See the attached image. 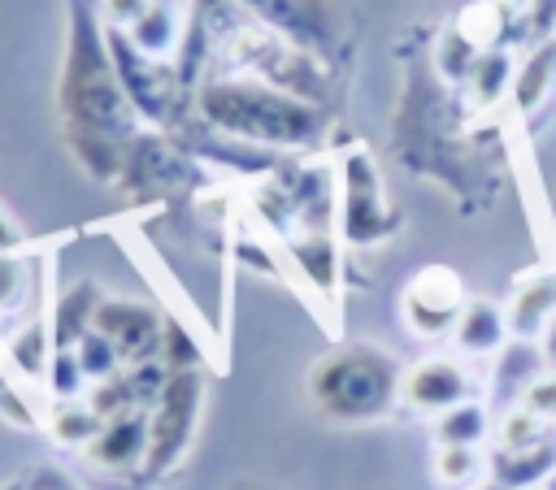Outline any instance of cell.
<instances>
[{
  "instance_id": "6da1fadb",
  "label": "cell",
  "mask_w": 556,
  "mask_h": 490,
  "mask_svg": "<svg viewBox=\"0 0 556 490\" xmlns=\"http://www.w3.org/2000/svg\"><path fill=\"white\" fill-rule=\"evenodd\" d=\"M56 126L65 152L87 178L117 186L143 130H152L130 104L100 0H65V43L56 65Z\"/></svg>"
},
{
  "instance_id": "7a4b0ae2",
  "label": "cell",
  "mask_w": 556,
  "mask_h": 490,
  "mask_svg": "<svg viewBox=\"0 0 556 490\" xmlns=\"http://www.w3.org/2000/svg\"><path fill=\"white\" fill-rule=\"evenodd\" d=\"M191 108L204 126L282 156L313 152L330 130V108L291 95L252 74H208L191 91Z\"/></svg>"
},
{
  "instance_id": "3957f363",
  "label": "cell",
  "mask_w": 556,
  "mask_h": 490,
  "mask_svg": "<svg viewBox=\"0 0 556 490\" xmlns=\"http://www.w3.org/2000/svg\"><path fill=\"white\" fill-rule=\"evenodd\" d=\"M404 364L365 338L330 343L304 373V395L330 425H374L400 408Z\"/></svg>"
},
{
  "instance_id": "277c9868",
  "label": "cell",
  "mask_w": 556,
  "mask_h": 490,
  "mask_svg": "<svg viewBox=\"0 0 556 490\" xmlns=\"http://www.w3.org/2000/svg\"><path fill=\"white\" fill-rule=\"evenodd\" d=\"M404 212L387 199L382 169L365 143H348L334 156V230L343 247H382L400 234Z\"/></svg>"
},
{
  "instance_id": "5b68a950",
  "label": "cell",
  "mask_w": 556,
  "mask_h": 490,
  "mask_svg": "<svg viewBox=\"0 0 556 490\" xmlns=\"http://www.w3.org/2000/svg\"><path fill=\"white\" fill-rule=\"evenodd\" d=\"M204 395H208V373L204 369H174L161 386V395L148 408V460H143V481H161L169 477L200 429V412H204Z\"/></svg>"
},
{
  "instance_id": "8992f818",
  "label": "cell",
  "mask_w": 556,
  "mask_h": 490,
  "mask_svg": "<svg viewBox=\"0 0 556 490\" xmlns=\"http://www.w3.org/2000/svg\"><path fill=\"white\" fill-rule=\"evenodd\" d=\"M465 299H469L465 295V282L447 265H426L400 291L404 330L417 334V338H452Z\"/></svg>"
},
{
  "instance_id": "52a82bcc",
  "label": "cell",
  "mask_w": 556,
  "mask_h": 490,
  "mask_svg": "<svg viewBox=\"0 0 556 490\" xmlns=\"http://www.w3.org/2000/svg\"><path fill=\"white\" fill-rule=\"evenodd\" d=\"M96 330L117 347L122 364H148L161 360V338H165V312H156L143 299L126 295H104L96 312Z\"/></svg>"
},
{
  "instance_id": "ba28073f",
  "label": "cell",
  "mask_w": 556,
  "mask_h": 490,
  "mask_svg": "<svg viewBox=\"0 0 556 490\" xmlns=\"http://www.w3.org/2000/svg\"><path fill=\"white\" fill-rule=\"evenodd\" d=\"M465 399H482L478 395V377L456 360V356H421L417 364L404 369V390L400 403L408 412L421 416H439Z\"/></svg>"
},
{
  "instance_id": "9c48e42d",
  "label": "cell",
  "mask_w": 556,
  "mask_h": 490,
  "mask_svg": "<svg viewBox=\"0 0 556 490\" xmlns=\"http://www.w3.org/2000/svg\"><path fill=\"white\" fill-rule=\"evenodd\" d=\"M83 460L100 473H143L148 460V408L117 412L100 425V434L83 447Z\"/></svg>"
},
{
  "instance_id": "30bf717a",
  "label": "cell",
  "mask_w": 556,
  "mask_h": 490,
  "mask_svg": "<svg viewBox=\"0 0 556 490\" xmlns=\"http://www.w3.org/2000/svg\"><path fill=\"white\" fill-rule=\"evenodd\" d=\"M508 338H513L508 312H504L495 299H486V295H469L465 308H460V317H456L452 347H456L460 356H469V360H486V356L495 360Z\"/></svg>"
},
{
  "instance_id": "8fae6325",
  "label": "cell",
  "mask_w": 556,
  "mask_h": 490,
  "mask_svg": "<svg viewBox=\"0 0 556 490\" xmlns=\"http://www.w3.org/2000/svg\"><path fill=\"white\" fill-rule=\"evenodd\" d=\"M547 373V356H543V343L534 338H508L504 351L495 356V369H491V399L504 408H517L526 399V390Z\"/></svg>"
},
{
  "instance_id": "7c38bea8",
  "label": "cell",
  "mask_w": 556,
  "mask_h": 490,
  "mask_svg": "<svg viewBox=\"0 0 556 490\" xmlns=\"http://www.w3.org/2000/svg\"><path fill=\"white\" fill-rule=\"evenodd\" d=\"M100 286L91 278L70 282L65 291H56V299L48 304V325H52V351H74L91 330H96V312H100Z\"/></svg>"
},
{
  "instance_id": "4fadbf2b",
  "label": "cell",
  "mask_w": 556,
  "mask_h": 490,
  "mask_svg": "<svg viewBox=\"0 0 556 490\" xmlns=\"http://www.w3.org/2000/svg\"><path fill=\"white\" fill-rule=\"evenodd\" d=\"M187 22H191V0H152L143 17L126 30V39L152 61H174L187 39Z\"/></svg>"
},
{
  "instance_id": "5bb4252c",
  "label": "cell",
  "mask_w": 556,
  "mask_h": 490,
  "mask_svg": "<svg viewBox=\"0 0 556 490\" xmlns=\"http://www.w3.org/2000/svg\"><path fill=\"white\" fill-rule=\"evenodd\" d=\"M556 477V434L526 451H495L486 455V481L500 490H543Z\"/></svg>"
},
{
  "instance_id": "9a60e30c",
  "label": "cell",
  "mask_w": 556,
  "mask_h": 490,
  "mask_svg": "<svg viewBox=\"0 0 556 490\" xmlns=\"http://www.w3.org/2000/svg\"><path fill=\"white\" fill-rule=\"evenodd\" d=\"M504 312H508L513 338L543 343L547 325L556 321V273H530V278H521Z\"/></svg>"
},
{
  "instance_id": "2e32d148",
  "label": "cell",
  "mask_w": 556,
  "mask_h": 490,
  "mask_svg": "<svg viewBox=\"0 0 556 490\" xmlns=\"http://www.w3.org/2000/svg\"><path fill=\"white\" fill-rule=\"evenodd\" d=\"M9 360L22 377L30 382H43L48 377V364H52V325H48V312H30L13 338H9Z\"/></svg>"
},
{
  "instance_id": "e0dca14e",
  "label": "cell",
  "mask_w": 556,
  "mask_h": 490,
  "mask_svg": "<svg viewBox=\"0 0 556 490\" xmlns=\"http://www.w3.org/2000/svg\"><path fill=\"white\" fill-rule=\"evenodd\" d=\"M100 425H104V416L87 403V395H83V399H52V408H48V416H43L48 438H52L56 447H70V451H83V447L100 434Z\"/></svg>"
},
{
  "instance_id": "ac0fdd59",
  "label": "cell",
  "mask_w": 556,
  "mask_h": 490,
  "mask_svg": "<svg viewBox=\"0 0 556 490\" xmlns=\"http://www.w3.org/2000/svg\"><path fill=\"white\" fill-rule=\"evenodd\" d=\"M495 421L482 399H465L434 416V447H482L491 438Z\"/></svg>"
},
{
  "instance_id": "d6986e66",
  "label": "cell",
  "mask_w": 556,
  "mask_h": 490,
  "mask_svg": "<svg viewBox=\"0 0 556 490\" xmlns=\"http://www.w3.org/2000/svg\"><path fill=\"white\" fill-rule=\"evenodd\" d=\"M430 473L443 490H478L486 481V455L482 447H434Z\"/></svg>"
},
{
  "instance_id": "ffe728a7",
  "label": "cell",
  "mask_w": 556,
  "mask_h": 490,
  "mask_svg": "<svg viewBox=\"0 0 556 490\" xmlns=\"http://www.w3.org/2000/svg\"><path fill=\"white\" fill-rule=\"evenodd\" d=\"M547 434H556V425L552 421H543L539 412H530V408H504L500 416H495V429H491V438H495V451H526V447H539Z\"/></svg>"
},
{
  "instance_id": "44dd1931",
  "label": "cell",
  "mask_w": 556,
  "mask_h": 490,
  "mask_svg": "<svg viewBox=\"0 0 556 490\" xmlns=\"http://www.w3.org/2000/svg\"><path fill=\"white\" fill-rule=\"evenodd\" d=\"M478 56H482V48H478L460 26H447V30L434 39V74H439L447 87L469 82Z\"/></svg>"
},
{
  "instance_id": "7402d4cb",
  "label": "cell",
  "mask_w": 556,
  "mask_h": 490,
  "mask_svg": "<svg viewBox=\"0 0 556 490\" xmlns=\"http://www.w3.org/2000/svg\"><path fill=\"white\" fill-rule=\"evenodd\" d=\"M552 74H556V39H543V43L530 52V61L521 65L517 87H513V95H517V113H521V117H530L534 104L547 95Z\"/></svg>"
},
{
  "instance_id": "603a6c76",
  "label": "cell",
  "mask_w": 556,
  "mask_h": 490,
  "mask_svg": "<svg viewBox=\"0 0 556 490\" xmlns=\"http://www.w3.org/2000/svg\"><path fill=\"white\" fill-rule=\"evenodd\" d=\"M513 78V52L508 48H486L478 61H473V74H469V95L478 108H491L500 95H504V82Z\"/></svg>"
},
{
  "instance_id": "cb8c5ba5",
  "label": "cell",
  "mask_w": 556,
  "mask_h": 490,
  "mask_svg": "<svg viewBox=\"0 0 556 490\" xmlns=\"http://www.w3.org/2000/svg\"><path fill=\"white\" fill-rule=\"evenodd\" d=\"M74 351H78V364H83V373H87V382H91V386H96V382H109L113 373H122V369H126V364H122V356H117V347H113L100 330H91Z\"/></svg>"
},
{
  "instance_id": "d4e9b609",
  "label": "cell",
  "mask_w": 556,
  "mask_h": 490,
  "mask_svg": "<svg viewBox=\"0 0 556 490\" xmlns=\"http://www.w3.org/2000/svg\"><path fill=\"white\" fill-rule=\"evenodd\" d=\"M161 364L174 373V369H204V351L191 343V334L165 317V338H161Z\"/></svg>"
},
{
  "instance_id": "484cf974",
  "label": "cell",
  "mask_w": 556,
  "mask_h": 490,
  "mask_svg": "<svg viewBox=\"0 0 556 490\" xmlns=\"http://www.w3.org/2000/svg\"><path fill=\"white\" fill-rule=\"evenodd\" d=\"M26 278H30L26 252H0V317H9L26 299Z\"/></svg>"
},
{
  "instance_id": "4316f807",
  "label": "cell",
  "mask_w": 556,
  "mask_h": 490,
  "mask_svg": "<svg viewBox=\"0 0 556 490\" xmlns=\"http://www.w3.org/2000/svg\"><path fill=\"white\" fill-rule=\"evenodd\" d=\"M148 4H152V0H100V17H104V26H113V30H130V26L143 17Z\"/></svg>"
},
{
  "instance_id": "83f0119b",
  "label": "cell",
  "mask_w": 556,
  "mask_h": 490,
  "mask_svg": "<svg viewBox=\"0 0 556 490\" xmlns=\"http://www.w3.org/2000/svg\"><path fill=\"white\" fill-rule=\"evenodd\" d=\"M0 252H26V234L4 204H0Z\"/></svg>"
},
{
  "instance_id": "f1b7e54d",
  "label": "cell",
  "mask_w": 556,
  "mask_h": 490,
  "mask_svg": "<svg viewBox=\"0 0 556 490\" xmlns=\"http://www.w3.org/2000/svg\"><path fill=\"white\" fill-rule=\"evenodd\" d=\"M543 356H547V369H556V321H552L547 334H543Z\"/></svg>"
},
{
  "instance_id": "f546056e",
  "label": "cell",
  "mask_w": 556,
  "mask_h": 490,
  "mask_svg": "<svg viewBox=\"0 0 556 490\" xmlns=\"http://www.w3.org/2000/svg\"><path fill=\"white\" fill-rule=\"evenodd\" d=\"M235 490H282V486H274V481H239Z\"/></svg>"
},
{
  "instance_id": "4dcf8cb0",
  "label": "cell",
  "mask_w": 556,
  "mask_h": 490,
  "mask_svg": "<svg viewBox=\"0 0 556 490\" xmlns=\"http://www.w3.org/2000/svg\"><path fill=\"white\" fill-rule=\"evenodd\" d=\"M0 490H26V477H13V481H4Z\"/></svg>"
},
{
  "instance_id": "1f68e13d",
  "label": "cell",
  "mask_w": 556,
  "mask_h": 490,
  "mask_svg": "<svg viewBox=\"0 0 556 490\" xmlns=\"http://www.w3.org/2000/svg\"><path fill=\"white\" fill-rule=\"evenodd\" d=\"M26 490H65V486H35V481H26Z\"/></svg>"
},
{
  "instance_id": "d6a6232c",
  "label": "cell",
  "mask_w": 556,
  "mask_h": 490,
  "mask_svg": "<svg viewBox=\"0 0 556 490\" xmlns=\"http://www.w3.org/2000/svg\"><path fill=\"white\" fill-rule=\"evenodd\" d=\"M478 490H500V486H495V481H482V486H478Z\"/></svg>"
},
{
  "instance_id": "836d02e7",
  "label": "cell",
  "mask_w": 556,
  "mask_h": 490,
  "mask_svg": "<svg viewBox=\"0 0 556 490\" xmlns=\"http://www.w3.org/2000/svg\"><path fill=\"white\" fill-rule=\"evenodd\" d=\"M543 490H556V477H552V481H547V486H543Z\"/></svg>"
}]
</instances>
